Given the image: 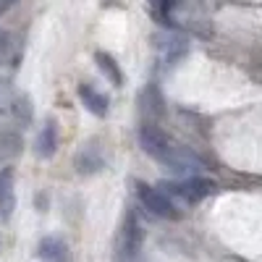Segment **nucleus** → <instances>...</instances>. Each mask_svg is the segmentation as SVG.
<instances>
[{"label": "nucleus", "mask_w": 262, "mask_h": 262, "mask_svg": "<svg viewBox=\"0 0 262 262\" xmlns=\"http://www.w3.org/2000/svg\"><path fill=\"white\" fill-rule=\"evenodd\" d=\"M6 48H8V34L0 29V58H3V53H6Z\"/></svg>", "instance_id": "obj_11"}, {"label": "nucleus", "mask_w": 262, "mask_h": 262, "mask_svg": "<svg viewBox=\"0 0 262 262\" xmlns=\"http://www.w3.org/2000/svg\"><path fill=\"white\" fill-rule=\"evenodd\" d=\"M55 149H58V126L50 118V121H45V126H42L39 137H37V155L48 160L55 155Z\"/></svg>", "instance_id": "obj_5"}, {"label": "nucleus", "mask_w": 262, "mask_h": 262, "mask_svg": "<svg viewBox=\"0 0 262 262\" xmlns=\"http://www.w3.org/2000/svg\"><path fill=\"white\" fill-rule=\"evenodd\" d=\"M137 194H139V202L144 205L147 212L158 215V217H165V221H179V217H181V210L176 207V202H173L165 191L142 184V186L137 189Z\"/></svg>", "instance_id": "obj_2"}, {"label": "nucleus", "mask_w": 262, "mask_h": 262, "mask_svg": "<svg viewBox=\"0 0 262 262\" xmlns=\"http://www.w3.org/2000/svg\"><path fill=\"white\" fill-rule=\"evenodd\" d=\"M95 60H97V66H100V71H102L107 79H111L116 86L123 84V74H121V69H118V63H116L113 55H107V53L97 50V53H95Z\"/></svg>", "instance_id": "obj_9"}, {"label": "nucleus", "mask_w": 262, "mask_h": 262, "mask_svg": "<svg viewBox=\"0 0 262 262\" xmlns=\"http://www.w3.org/2000/svg\"><path fill=\"white\" fill-rule=\"evenodd\" d=\"M16 210V176L13 168H3L0 170V217L11 221Z\"/></svg>", "instance_id": "obj_4"}, {"label": "nucleus", "mask_w": 262, "mask_h": 262, "mask_svg": "<svg viewBox=\"0 0 262 262\" xmlns=\"http://www.w3.org/2000/svg\"><path fill=\"white\" fill-rule=\"evenodd\" d=\"M163 189H168L165 194L170 196H179V200L194 205V202H202L205 196H210L215 191V181L210 179H200V176H189L184 181H170V184H163Z\"/></svg>", "instance_id": "obj_1"}, {"label": "nucleus", "mask_w": 262, "mask_h": 262, "mask_svg": "<svg viewBox=\"0 0 262 262\" xmlns=\"http://www.w3.org/2000/svg\"><path fill=\"white\" fill-rule=\"evenodd\" d=\"M139 247H142V226L137 221V215L128 212L126 221H123V228H121V244H118V249H121V254L126 259H131V257H137Z\"/></svg>", "instance_id": "obj_3"}, {"label": "nucleus", "mask_w": 262, "mask_h": 262, "mask_svg": "<svg viewBox=\"0 0 262 262\" xmlns=\"http://www.w3.org/2000/svg\"><path fill=\"white\" fill-rule=\"evenodd\" d=\"M100 168H102V158H100L95 142L86 144V147H81V152L76 155V170H79V173H97Z\"/></svg>", "instance_id": "obj_7"}, {"label": "nucleus", "mask_w": 262, "mask_h": 262, "mask_svg": "<svg viewBox=\"0 0 262 262\" xmlns=\"http://www.w3.org/2000/svg\"><path fill=\"white\" fill-rule=\"evenodd\" d=\"M39 257L45 262H69V249L60 238H42L39 242Z\"/></svg>", "instance_id": "obj_8"}, {"label": "nucleus", "mask_w": 262, "mask_h": 262, "mask_svg": "<svg viewBox=\"0 0 262 262\" xmlns=\"http://www.w3.org/2000/svg\"><path fill=\"white\" fill-rule=\"evenodd\" d=\"M11 107H13V116H16V121H18L21 126H29V123H32L34 107H32V100H29V95H16Z\"/></svg>", "instance_id": "obj_10"}, {"label": "nucleus", "mask_w": 262, "mask_h": 262, "mask_svg": "<svg viewBox=\"0 0 262 262\" xmlns=\"http://www.w3.org/2000/svg\"><path fill=\"white\" fill-rule=\"evenodd\" d=\"M79 97L84 100L86 111H90L92 116H97V118L107 116V97L100 95L92 84H79Z\"/></svg>", "instance_id": "obj_6"}]
</instances>
